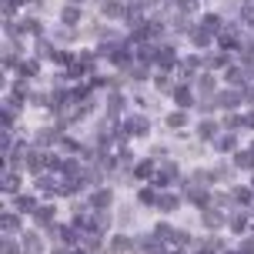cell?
<instances>
[{
  "mask_svg": "<svg viewBox=\"0 0 254 254\" xmlns=\"http://www.w3.org/2000/svg\"><path fill=\"white\" fill-rule=\"evenodd\" d=\"M207 40H211V37H207V30H197V34H194V44H197V47H204Z\"/></svg>",
  "mask_w": 254,
  "mask_h": 254,
  "instance_id": "6da1fadb",
  "label": "cell"
},
{
  "mask_svg": "<svg viewBox=\"0 0 254 254\" xmlns=\"http://www.w3.org/2000/svg\"><path fill=\"white\" fill-rule=\"evenodd\" d=\"M174 101H178V104H190V94H188V90H178V94H174Z\"/></svg>",
  "mask_w": 254,
  "mask_h": 254,
  "instance_id": "7a4b0ae2",
  "label": "cell"
},
{
  "mask_svg": "<svg viewBox=\"0 0 254 254\" xmlns=\"http://www.w3.org/2000/svg\"><path fill=\"white\" fill-rule=\"evenodd\" d=\"M167 124H171V127H181V124H184V114H171V117H167Z\"/></svg>",
  "mask_w": 254,
  "mask_h": 254,
  "instance_id": "3957f363",
  "label": "cell"
},
{
  "mask_svg": "<svg viewBox=\"0 0 254 254\" xmlns=\"http://www.w3.org/2000/svg\"><path fill=\"white\" fill-rule=\"evenodd\" d=\"M64 20H67V24H74V20H77V10H74V7H67V10H64Z\"/></svg>",
  "mask_w": 254,
  "mask_h": 254,
  "instance_id": "277c9868",
  "label": "cell"
},
{
  "mask_svg": "<svg viewBox=\"0 0 254 254\" xmlns=\"http://www.w3.org/2000/svg\"><path fill=\"white\" fill-rule=\"evenodd\" d=\"M17 207H24V211H30V207H34V201H30V197H17Z\"/></svg>",
  "mask_w": 254,
  "mask_h": 254,
  "instance_id": "5b68a950",
  "label": "cell"
},
{
  "mask_svg": "<svg viewBox=\"0 0 254 254\" xmlns=\"http://www.w3.org/2000/svg\"><path fill=\"white\" fill-rule=\"evenodd\" d=\"M204 27H211V30H217V27H221V20H217V17H207V20H204Z\"/></svg>",
  "mask_w": 254,
  "mask_h": 254,
  "instance_id": "8992f818",
  "label": "cell"
},
{
  "mask_svg": "<svg viewBox=\"0 0 254 254\" xmlns=\"http://www.w3.org/2000/svg\"><path fill=\"white\" fill-rule=\"evenodd\" d=\"M181 7H184V10H194V0H178Z\"/></svg>",
  "mask_w": 254,
  "mask_h": 254,
  "instance_id": "52a82bcc",
  "label": "cell"
}]
</instances>
